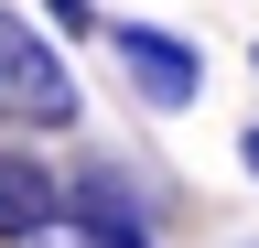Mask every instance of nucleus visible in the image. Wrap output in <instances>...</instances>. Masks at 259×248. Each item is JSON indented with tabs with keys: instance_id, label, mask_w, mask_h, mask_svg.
<instances>
[{
	"instance_id": "nucleus-1",
	"label": "nucleus",
	"mask_w": 259,
	"mask_h": 248,
	"mask_svg": "<svg viewBox=\"0 0 259 248\" xmlns=\"http://www.w3.org/2000/svg\"><path fill=\"white\" fill-rule=\"evenodd\" d=\"M0 119H22V130H76L87 119V86L65 65V33L54 22H32L0 0Z\"/></svg>"
},
{
	"instance_id": "nucleus-2",
	"label": "nucleus",
	"mask_w": 259,
	"mask_h": 248,
	"mask_svg": "<svg viewBox=\"0 0 259 248\" xmlns=\"http://www.w3.org/2000/svg\"><path fill=\"white\" fill-rule=\"evenodd\" d=\"M108 65L151 119H184L205 97V43H184L173 22H108Z\"/></svg>"
},
{
	"instance_id": "nucleus-3",
	"label": "nucleus",
	"mask_w": 259,
	"mask_h": 248,
	"mask_svg": "<svg viewBox=\"0 0 259 248\" xmlns=\"http://www.w3.org/2000/svg\"><path fill=\"white\" fill-rule=\"evenodd\" d=\"M32 237H65V173L44 151L0 140V248H32Z\"/></svg>"
},
{
	"instance_id": "nucleus-4",
	"label": "nucleus",
	"mask_w": 259,
	"mask_h": 248,
	"mask_svg": "<svg viewBox=\"0 0 259 248\" xmlns=\"http://www.w3.org/2000/svg\"><path fill=\"white\" fill-rule=\"evenodd\" d=\"M238 173L259 183V119H248V130H238Z\"/></svg>"
},
{
	"instance_id": "nucleus-5",
	"label": "nucleus",
	"mask_w": 259,
	"mask_h": 248,
	"mask_svg": "<svg viewBox=\"0 0 259 248\" xmlns=\"http://www.w3.org/2000/svg\"><path fill=\"white\" fill-rule=\"evenodd\" d=\"M32 248H65V237H32Z\"/></svg>"
},
{
	"instance_id": "nucleus-6",
	"label": "nucleus",
	"mask_w": 259,
	"mask_h": 248,
	"mask_svg": "<svg viewBox=\"0 0 259 248\" xmlns=\"http://www.w3.org/2000/svg\"><path fill=\"white\" fill-rule=\"evenodd\" d=\"M248 65H259V54H248Z\"/></svg>"
}]
</instances>
